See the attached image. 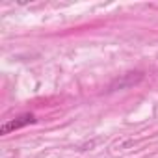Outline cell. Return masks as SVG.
<instances>
[{
    "mask_svg": "<svg viewBox=\"0 0 158 158\" xmlns=\"http://www.w3.org/2000/svg\"><path fill=\"white\" fill-rule=\"evenodd\" d=\"M34 123H35V117H34L32 114H24V115H21V117H17V119L6 121L2 127H0V136H6V134H10V132H13V130L24 128V127H28V125H34Z\"/></svg>",
    "mask_w": 158,
    "mask_h": 158,
    "instance_id": "1",
    "label": "cell"
}]
</instances>
